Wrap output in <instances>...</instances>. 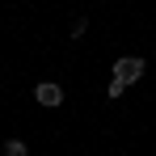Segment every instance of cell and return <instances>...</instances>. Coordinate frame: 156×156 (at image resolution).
<instances>
[{
  "label": "cell",
  "mask_w": 156,
  "mask_h": 156,
  "mask_svg": "<svg viewBox=\"0 0 156 156\" xmlns=\"http://www.w3.org/2000/svg\"><path fill=\"white\" fill-rule=\"evenodd\" d=\"M148 72V63L139 59V55H122V59H114V76L122 80V84H135V80H144Z\"/></svg>",
  "instance_id": "1"
},
{
  "label": "cell",
  "mask_w": 156,
  "mask_h": 156,
  "mask_svg": "<svg viewBox=\"0 0 156 156\" xmlns=\"http://www.w3.org/2000/svg\"><path fill=\"white\" fill-rule=\"evenodd\" d=\"M34 101L42 105V110H59V105H63V89H59L55 80H42V84L34 89Z\"/></svg>",
  "instance_id": "2"
},
{
  "label": "cell",
  "mask_w": 156,
  "mask_h": 156,
  "mask_svg": "<svg viewBox=\"0 0 156 156\" xmlns=\"http://www.w3.org/2000/svg\"><path fill=\"white\" fill-rule=\"evenodd\" d=\"M4 156H30V148L21 139H9V144H4Z\"/></svg>",
  "instance_id": "3"
},
{
  "label": "cell",
  "mask_w": 156,
  "mask_h": 156,
  "mask_svg": "<svg viewBox=\"0 0 156 156\" xmlns=\"http://www.w3.org/2000/svg\"><path fill=\"white\" fill-rule=\"evenodd\" d=\"M105 93H110V101H118V97L127 93V84H122L118 76H110V89H105Z\"/></svg>",
  "instance_id": "4"
},
{
  "label": "cell",
  "mask_w": 156,
  "mask_h": 156,
  "mask_svg": "<svg viewBox=\"0 0 156 156\" xmlns=\"http://www.w3.org/2000/svg\"><path fill=\"white\" fill-rule=\"evenodd\" d=\"M84 30H89V17H76V26H72V38H84Z\"/></svg>",
  "instance_id": "5"
}]
</instances>
